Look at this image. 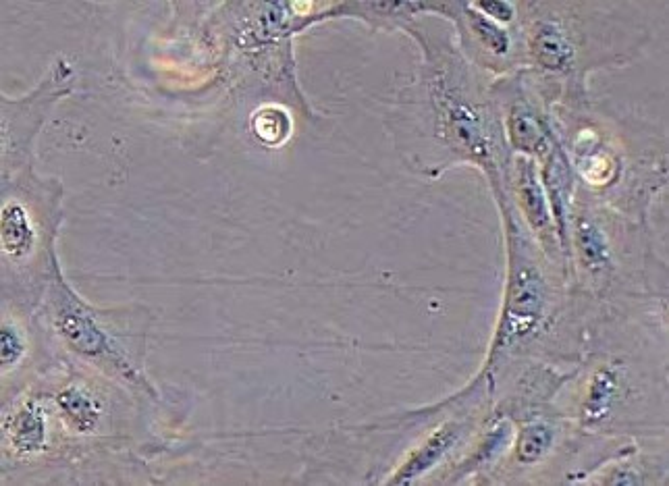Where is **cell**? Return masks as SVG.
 Returning a JSON list of instances; mask_svg holds the SVG:
<instances>
[{"instance_id":"cell-1","label":"cell","mask_w":669,"mask_h":486,"mask_svg":"<svg viewBox=\"0 0 669 486\" xmlns=\"http://www.w3.org/2000/svg\"><path fill=\"white\" fill-rule=\"evenodd\" d=\"M50 316L52 327L77 356L123 378L125 383L148 387L140 366L129 358L125 343L113 335L111 324L67 285L55 262L50 279Z\"/></svg>"},{"instance_id":"cell-2","label":"cell","mask_w":669,"mask_h":486,"mask_svg":"<svg viewBox=\"0 0 669 486\" xmlns=\"http://www.w3.org/2000/svg\"><path fill=\"white\" fill-rule=\"evenodd\" d=\"M545 304V287L534 268H520L507 293L497 347L512 345L537 324Z\"/></svg>"},{"instance_id":"cell-3","label":"cell","mask_w":669,"mask_h":486,"mask_svg":"<svg viewBox=\"0 0 669 486\" xmlns=\"http://www.w3.org/2000/svg\"><path fill=\"white\" fill-rule=\"evenodd\" d=\"M0 223H3L0 239H3V256L7 264L21 266L28 262L38 248V227L30 206L15 194H7Z\"/></svg>"},{"instance_id":"cell-4","label":"cell","mask_w":669,"mask_h":486,"mask_svg":"<svg viewBox=\"0 0 669 486\" xmlns=\"http://www.w3.org/2000/svg\"><path fill=\"white\" fill-rule=\"evenodd\" d=\"M48 428L40 405L32 399L23 401L19 408L5 418V443L21 457L36 455L46 447Z\"/></svg>"},{"instance_id":"cell-5","label":"cell","mask_w":669,"mask_h":486,"mask_svg":"<svg viewBox=\"0 0 669 486\" xmlns=\"http://www.w3.org/2000/svg\"><path fill=\"white\" fill-rule=\"evenodd\" d=\"M59 414L67 428L79 435H90L102 420V403L82 385H69L57 395Z\"/></svg>"},{"instance_id":"cell-6","label":"cell","mask_w":669,"mask_h":486,"mask_svg":"<svg viewBox=\"0 0 669 486\" xmlns=\"http://www.w3.org/2000/svg\"><path fill=\"white\" fill-rule=\"evenodd\" d=\"M447 117H449V131L451 138L466 154L472 158L485 162L491 160V142L485 133V127L480 125L478 117L470 108L458 100L447 102Z\"/></svg>"},{"instance_id":"cell-7","label":"cell","mask_w":669,"mask_h":486,"mask_svg":"<svg viewBox=\"0 0 669 486\" xmlns=\"http://www.w3.org/2000/svg\"><path fill=\"white\" fill-rule=\"evenodd\" d=\"M458 428L453 426H443L439 428L435 435L426 439V443L408 459L395 478L391 480L393 484H410L416 478H420L424 472L431 470L435 464H439V459L453 447V443L458 441Z\"/></svg>"},{"instance_id":"cell-8","label":"cell","mask_w":669,"mask_h":486,"mask_svg":"<svg viewBox=\"0 0 669 486\" xmlns=\"http://www.w3.org/2000/svg\"><path fill=\"white\" fill-rule=\"evenodd\" d=\"M532 52L547 69H564L572 61V46L557 25H541L532 40Z\"/></svg>"},{"instance_id":"cell-9","label":"cell","mask_w":669,"mask_h":486,"mask_svg":"<svg viewBox=\"0 0 669 486\" xmlns=\"http://www.w3.org/2000/svg\"><path fill=\"white\" fill-rule=\"evenodd\" d=\"M520 198L526 219L534 229H547L549 227V210L545 204L543 189L539 181L534 179V171L528 162H522V177H520Z\"/></svg>"},{"instance_id":"cell-10","label":"cell","mask_w":669,"mask_h":486,"mask_svg":"<svg viewBox=\"0 0 669 486\" xmlns=\"http://www.w3.org/2000/svg\"><path fill=\"white\" fill-rule=\"evenodd\" d=\"M618 395V376L611 370H601L595 374L591 389H588V397L584 403V414L588 420H599L607 416L611 403Z\"/></svg>"},{"instance_id":"cell-11","label":"cell","mask_w":669,"mask_h":486,"mask_svg":"<svg viewBox=\"0 0 669 486\" xmlns=\"http://www.w3.org/2000/svg\"><path fill=\"white\" fill-rule=\"evenodd\" d=\"M510 135H512V142L516 148L526 150L530 154H543L549 144L543 129L539 127V123L534 121L532 115L524 113V111H516L510 119Z\"/></svg>"},{"instance_id":"cell-12","label":"cell","mask_w":669,"mask_h":486,"mask_svg":"<svg viewBox=\"0 0 669 486\" xmlns=\"http://www.w3.org/2000/svg\"><path fill=\"white\" fill-rule=\"evenodd\" d=\"M578 237V248L582 254L584 264L591 270H601L609 262V248L603 233L588 221H580L576 229Z\"/></svg>"},{"instance_id":"cell-13","label":"cell","mask_w":669,"mask_h":486,"mask_svg":"<svg viewBox=\"0 0 669 486\" xmlns=\"http://www.w3.org/2000/svg\"><path fill=\"white\" fill-rule=\"evenodd\" d=\"M553 445V430L547 424H530L522 430L516 455L522 464H534L549 453Z\"/></svg>"},{"instance_id":"cell-14","label":"cell","mask_w":669,"mask_h":486,"mask_svg":"<svg viewBox=\"0 0 669 486\" xmlns=\"http://www.w3.org/2000/svg\"><path fill=\"white\" fill-rule=\"evenodd\" d=\"M23 356H25V339L17 329V324L7 320L3 324V368L5 370L15 368Z\"/></svg>"},{"instance_id":"cell-15","label":"cell","mask_w":669,"mask_h":486,"mask_svg":"<svg viewBox=\"0 0 669 486\" xmlns=\"http://www.w3.org/2000/svg\"><path fill=\"white\" fill-rule=\"evenodd\" d=\"M256 133L264 142L277 144L283 135H287V117L277 113L275 108H266L256 117Z\"/></svg>"},{"instance_id":"cell-16","label":"cell","mask_w":669,"mask_h":486,"mask_svg":"<svg viewBox=\"0 0 669 486\" xmlns=\"http://www.w3.org/2000/svg\"><path fill=\"white\" fill-rule=\"evenodd\" d=\"M472 27H474V32L478 34V38L483 40V44H487L493 52H497V54L507 52V46H510V38H507V34L501 30V27H497L495 23L487 21L485 17H480V15H472Z\"/></svg>"},{"instance_id":"cell-17","label":"cell","mask_w":669,"mask_h":486,"mask_svg":"<svg viewBox=\"0 0 669 486\" xmlns=\"http://www.w3.org/2000/svg\"><path fill=\"white\" fill-rule=\"evenodd\" d=\"M478 7L483 9L485 13L493 15L495 19H501V21L512 19V7L507 5V3H480Z\"/></svg>"}]
</instances>
